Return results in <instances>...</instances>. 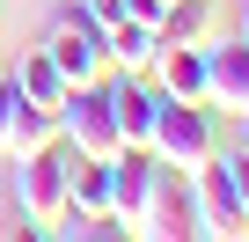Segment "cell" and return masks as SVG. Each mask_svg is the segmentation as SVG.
<instances>
[{
  "label": "cell",
  "instance_id": "cell-1",
  "mask_svg": "<svg viewBox=\"0 0 249 242\" xmlns=\"http://www.w3.org/2000/svg\"><path fill=\"white\" fill-rule=\"evenodd\" d=\"M66 169H73L66 140H52V147H37V154L15 162V205H22V220L37 235H66L73 227V213H66Z\"/></svg>",
  "mask_w": 249,
  "mask_h": 242
},
{
  "label": "cell",
  "instance_id": "cell-2",
  "mask_svg": "<svg viewBox=\"0 0 249 242\" xmlns=\"http://www.w3.org/2000/svg\"><path fill=\"white\" fill-rule=\"evenodd\" d=\"M147 154H154L161 169H176V176L205 169V162L220 154V147H213V110H198V103H169V95H161L154 132H147Z\"/></svg>",
  "mask_w": 249,
  "mask_h": 242
},
{
  "label": "cell",
  "instance_id": "cell-3",
  "mask_svg": "<svg viewBox=\"0 0 249 242\" xmlns=\"http://www.w3.org/2000/svg\"><path fill=\"white\" fill-rule=\"evenodd\" d=\"M59 140L73 147V154H88V162H110L124 140H117V117H110V95H103V81L95 88H66L59 95Z\"/></svg>",
  "mask_w": 249,
  "mask_h": 242
},
{
  "label": "cell",
  "instance_id": "cell-4",
  "mask_svg": "<svg viewBox=\"0 0 249 242\" xmlns=\"http://www.w3.org/2000/svg\"><path fill=\"white\" fill-rule=\"evenodd\" d=\"M44 52H52V66L66 74V88H95V81L110 74V59H103V30L88 22V8H66L59 30L44 37Z\"/></svg>",
  "mask_w": 249,
  "mask_h": 242
},
{
  "label": "cell",
  "instance_id": "cell-5",
  "mask_svg": "<svg viewBox=\"0 0 249 242\" xmlns=\"http://www.w3.org/2000/svg\"><path fill=\"white\" fill-rule=\"evenodd\" d=\"M154 184H161V162H154L147 147H117V154H110V227L140 235V220H147V205H154Z\"/></svg>",
  "mask_w": 249,
  "mask_h": 242
},
{
  "label": "cell",
  "instance_id": "cell-6",
  "mask_svg": "<svg viewBox=\"0 0 249 242\" xmlns=\"http://www.w3.org/2000/svg\"><path fill=\"white\" fill-rule=\"evenodd\" d=\"M191 205H198V235H213V242L249 235L242 198H234V184H227V162H220V154H213L205 169H191Z\"/></svg>",
  "mask_w": 249,
  "mask_h": 242
},
{
  "label": "cell",
  "instance_id": "cell-7",
  "mask_svg": "<svg viewBox=\"0 0 249 242\" xmlns=\"http://www.w3.org/2000/svg\"><path fill=\"white\" fill-rule=\"evenodd\" d=\"M205 103L213 110H249V37L234 30V37H213L205 44Z\"/></svg>",
  "mask_w": 249,
  "mask_h": 242
},
{
  "label": "cell",
  "instance_id": "cell-8",
  "mask_svg": "<svg viewBox=\"0 0 249 242\" xmlns=\"http://www.w3.org/2000/svg\"><path fill=\"white\" fill-rule=\"evenodd\" d=\"M147 81H154L169 103H198V110H213V103H205V44H161Z\"/></svg>",
  "mask_w": 249,
  "mask_h": 242
},
{
  "label": "cell",
  "instance_id": "cell-9",
  "mask_svg": "<svg viewBox=\"0 0 249 242\" xmlns=\"http://www.w3.org/2000/svg\"><path fill=\"white\" fill-rule=\"evenodd\" d=\"M140 235H154V242H176V235H198V205H191V176L161 169V184H154V205H147Z\"/></svg>",
  "mask_w": 249,
  "mask_h": 242
},
{
  "label": "cell",
  "instance_id": "cell-10",
  "mask_svg": "<svg viewBox=\"0 0 249 242\" xmlns=\"http://www.w3.org/2000/svg\"><path fill=\"white\" fill-rule=\"evenodd\" d=\"M66 213H73L81 227H103V220H110V162L73 154V169H66Z\"/></svg>",
  "mask_w": 249,
  "mask_h": 242
},
{
  "label": "cell",
  "instance_id": "cell-11",
  "mask_svg": "<svg viewBox=\"0 0 249 242\" xmlns=\"http://www.w3.org/2000/svg\"><path fill=\"white\" fill-rule=\"evenodd\" d=\"M161 44H213L220 37V0H169L161 22H154Z\"/></svg>",
  "mask_w": 249,
  "mask_h": 242
},
{
  "label": "cell",
  "instance_id": "cell-12",
  "mask_svg": "<svg viewBox=\"0 0 249 242\" xmlns=\"http://www.w3.org/2000/svg\"><path fill=\"white\" fill-rule=\"evenodd\" d=\"M154 52H161V37H154L147 22H110V30H103L110 74H154Z\"/></svg>",
  "mask_w": 249,
  "mask_h": 242
},
{
  "label": "cell",
  "instance_id": "cell-13",
  "mask_svg": "<svg viewBox=\"0 0 249 242\" xmlns=\"http://www.w3.org/2000/svg\"><path fill=\"white\" fill-rule=\"evenodd\" d=\"M15 88H22V103H37V110H59V95H66V74L52 66V52L37 44L22 66H15Z\"/></svg>",
  "mask_w": 249,
  "mask_h": 242
},
{
  "label": "cell",
  "instance_id": "cell-14",
  "mask_svg": "<svg viewBox=\"0 0 249 242\" xmlns=\"http://www.w3.org/2000/svg\"><path fill=\"white\" fill-rule=\"evenodd\" d=\"M52 140H59V110H37V103H22L15 132H8V162H22V154H37V147H52Z\"/></svg>",
  "mask_w": 249,
  "mask_h": 242
},
{
  "label": "cell",
  "instance_id": "cell-15",
  "mask_svg": "<svg viewBox=\"0 0 249 242\" xmlns=\"http://www.w3.org/2000/svg\"><path fill=\"white\" fill-rule=\"evenodd\" d=\"M15 117H22V88H15V74H0V154H8V132H15Z\"/></svg>",
  "mask_w": 249,
  "mask_h": 242
},
{
  "label": "cell",
  "instance_id": "cell-16",
  "mask_svg": "<svg viewBox=\"0 0 249 242\" xmlns=\"http://www.w3.org/2000/svg\"><path fill=\"white\" fill-rule=\"evenodd\" d=\"M227 162V184H234V198H242V220H249V147L242 154H220Z\"/></svg>",
  "mask_w": 249,
  "mask_h": 242
},
{
  "label": "cell",
  "instance_id": "cell-17",
  "mask_svg": "<svg viewBox=\"0 0 249 242\" xmlns=\"http://www.w3.org/2000/svg\"><path fill=\"white\" fill-rule=\"evenodd\" d=\"M242 147H249V110H242Z\"/></svg>",
  "mask_w": 249,
  "mask_h": 242
},
{
  "label": "cell",
  "instance_id": "cell-18",
  "mask_svg": "<svg viewBox=\"0 0 249 242\" xmlns=\"http://www.w3.org/2000/svg\"><path fill=\"white\" fill-rule=\"evenodd\" d=\"M242 37H249V8H242Z\"/></svg>",
  "mask_w": 249,
  "mask_h": 242
}]
</instances>
